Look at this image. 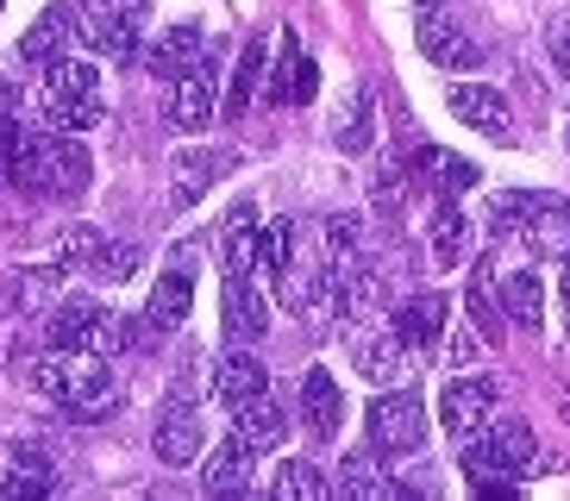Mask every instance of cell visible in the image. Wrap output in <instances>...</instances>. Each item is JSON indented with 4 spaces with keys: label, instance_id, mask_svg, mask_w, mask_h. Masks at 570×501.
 Returning <instances> with one entry per match:
<instances>
[{
    "label": "cell",
    "instance_id": "b9f144b4",
    "mask_svg": "<svg viewBox=\"0 0 570 501\" xmlns=\"http://www.w3.org/2000/svg\"><path fill=\"white\" fill-rule=\"evenodd\" d=\"M357 238H364L357 214H333V219H326V264H333V257H352V250H364Z\"/></svg>",
    "mask_w": 570,
    "mask_h": 501
},
{
    "label": "cell",
    "instance_id": "484cf974",
    "mask_svg": "<svg viewBox=\"0 0 570 501\" xmlns=\"http://www.w3.org/2000/svg\"><path fill=\"white\" fill-rule=\"evenodd\" d=\"M283 301H288V314L295 320H307V326H326V320H338V301H333V269L326 276H295L288 269L283 283Z\"/></svg>",
    "mask_w": 570,
    "mask_h": 501
},
{
    "label": "cell",
    "instance_id": "f546056e",
    "mask_svg": "<svg viewBox=\"0 0 570 501\" xmlns=\"http://www.w3.org/2000/svg\"><path fill=\"white\" fill-rule=\"evenodd\" d=\"M470 320L483 326V338H489V345L502 338L508 307H502V276H495V264H489V257H483L476 269H470Z\"/></svg>",
    "mask_w": 570,
    "mask_h": 501
},
{
    "label": "cell",
    "instance_id": "30bf717a",
    "mask_svg": "<svg viewBox=\"0 0 570 501\" xmlns=\"http://www.w3.org/2000/svg\"><path fill=\"white\" fill-rule=\"evenodd\" d=\"M333 489H338V495H352V501H407V495H414L407 483H395V477H389V458L376 445L345 451V458H338Z\"/></svg>",
    "mask_w": 570,
    "mask_h": 501
},
{
    "label": "cell",
    "instance_id": "d590c367",
    "mask_svg": "<svg viewBox=\"0 0 570 501\" xmlns=\"http://www.w3.org/2000/svg\"><path fill=\"white\" fill-rule=\"evenodd\" d=\"M264 57L269 50L264 45H245L238 50V69H233V82H226V95H219V114H245V107H252L257 100V82H264Z\"/></svg>",
    "mask_w": 570,
    "mask_h": 501
},
{
    "label": "cell",
    "instance_id": "1f68e13d",
    "mask_svg": "<svg viewBox=\"0 0 570 501\" xmlns=\"http://www.w3.org/2000/svg\"><path fill=\"white\" fill-rule=\"evenodd\" d=\"M95 320H101V301H57V314H51V345L57 351H88V338H95Z\"/></svg>",
    "mask_w": 570,
    "mask_h": 501
},
{
    "label": "cell",
    "instance_id": "7402d4cb",
    "mask_svg": "<svg viewBox=\"0 0 570 501\" xmlns=\"http://www.w3.org/2000/svg\"><path fill=\"white\" fill-rule=\"evenodd\" d=\"M302 420L314 439H338V426H345V395H338L333 370H307L302 376Z\"/></svg>",
    "mask_w": 570,
    "mask_h": 501
},
{
    "label": "cell",
    "instance_id": "5b68a950",
    "mask_svg": "<svg viewBox=\"0 0 570 501\" xmlns=\"http://www.w3.org/2000/svg\"><path fill=\"white\" fill-rule=\"evenodd\" d=\"M364 426H370V445L383 451L389 464H395V458H420V451H426V401L407 395V383L383 389V395L370 401Z\"/></svg>",
    "mask_w": 570,
    "mask_h": 501
},
{
    "label": "cell",
    "instance_id": "60d3db41",
    "mask_svg": "<svg viewBox=\"0 0 570 501\" xmlns=\"http://www.w3.org/2000/svg\"><path fill=\"white\" fill-rule=\"evenodd\" d=\"M138 269V238H107L101 257H95V276L101 283H119V276H132Z\"/></svg>",
    "mask_w": 570,
    "mask_h": 501
},
{
    "label": "cell",
    "instance_id": "d6a6232c",
    "mask_svg": "<svg viewBox=\"0 0 570 501\" xmlns=\"http://www.w3.org/2000/svg\"><path fill=\"white\" fill-rule=\"evenodd\" d=\"M533 200L539 195H527V188H502V195L489 200V238H495V245H527Z\"/></svg>",
    "mask_w": 570,
    "mask_h": 501
},
{
    "label": "cell",
    "instance_id": "bcb514c9",
    "mask_svg": "<svg viewBox=\"0 0 570 501\" xmlns=\"http://www.w3.org/2000/svg\"><path fill=\"white\" fill-rule=\"evenodd\" d=\"M552 63L564 69V82H570V26H558V32H552Z\"/></svg>",
    "mask_w": 570,
    "mask_h": 501
},
{
    "label": "cell",
    "instance_id": "4dcf8cb0",
    "mask_svg": "<svg viewBox=\"0 0 570 501\" xmlns=\"http://www.w3.org/2000/svg\"><path fill=\"white\" fill-rule=\"evenodd\" d=\"M233 426L245 439H252L257 451H269V445H283V426H288V414H283V401L269 395H257V401H245V407H233Z\"/></svg>",
    "mask_w": 570,
    "mask_h": 501
},
{
    "label": "cell",
    "instance_id": "7bdbcfd3",
    "mask_svg": "<svg viewBox=\"0 0 570 501\" xmlns=\"http://www.w3.org/2000/svg\"><path fill=\"white\" fill-rule=\"evenodd\" d=\"M476 357H483V326H452V333H445V364L470 370Z\"/></svg>",
    "mask_w": 570,
    "mask_h": 501
},
{
    "label": "cell",
    "instance_id": "d6986e66",
    "mask_svg": "<svg viewBox=\"0 0 570 501\" xmlns=\"http://www.w3.org/2000/svg\"><path fill=\"white\" fill-rule=\"evenodd\" d=\"M257 245H264V233H257V200H238L233 214H226V226H219V269L226 276H252L257 269Z\"/></svg>",
    "mask_w": 570,
    "mask_h": 501
},
{
    "label": "cell",
    "instance_id": "7a4b0ae2",
    "mask_svg": "<svg viewBox=\"0 0 570 501\" xmlns=\"http://www.w3.org/2000/svg\"><path fill=\"white\" fill-rule=\"evenodd\" d=\"M76 132H57V126H26L19 138V164H13V188L32 200H76L95 183V157L88 145H69Z\"/></svg>",
    "mask_w": 570,
    "mask_h": 501
},
{
    "label": "cell",
    "instance_id": "ee69618b",
    "mask_svg": "<svg viewBox=\"0 0 570 501\" xmlns=\"http://www.w3.org/2000/svg\"><path fill=\"white\" fill-rule=\"evenodd\" d=\"M439 195H470L476 188V164H464V157H439Z\"/></svg>",
    "mask_w": 570,
    "mask_h": 501
},
{
    "label": "cell",
    "instance_id": "8992f818",
    "mask_svg": "<svg viewBox=\"0 0 570 501\" xmlns=\"http://www.w3.org/2000/svg\"><path fill=\"white\" fill-rule=\"evenodd\" d=\"M219 114V82H214V50L195 57V63L169 82V100H164V119L176 132H207Z\"/></svg>",
    "mask_w": 570,
    "mask_h": 501
},
{
    "label": "cell",
    "instance_id": "5bb4252c",
    "mask_svg": "<svg viewBox=\"0 0 570 501\" xmlns=\"http://www.w3.org/2000/svg\"><path fill=\"white\" fill-rule=\"evenodd\" d=\"M320 95V63L307 57V45L295 32L276 38V76H269V100L276 107H307Z\"/></svg>",
    "mask_w": 570,
    "mask_h": 501
},
{
    "label": "cell",
    "instance_id": "83f0119b",
    "mask_svg": "<svg viewBox=\"0 0 570 501\" xmlns=\"http://www.w3.org/2000/svg\"><path fill=\"white\" fill-rule=\"evenodd\" d=\"M219 314H226V333L233 338H264V326H269V307H264V295L252 288V276H226Z\"/></svg>",
    "mask_w": 570,
    "mask_h": 501
},
{
    "label": "cell",
    "instance_id": "f1b7e54d",
    "mask_svg": "<svg viewBox=\"0 0 570 501\" xmlns=\"http://www.w3.org/2000/svg\"><path fill=\"white\" fill-rule=\"evenodd\" d=\"M527 245L539 257L564 264L570 257V200H533V219H527Z\"/></svg>",
    "mask_w": 570,
    "mask_h": 501
},
{
    "label": "cell",
    "instance_id": "4316f807",
    "mask_svg": "<svg viewBox=\"0 0 570 501\" xmlns=\"http://www.w3.org/2000/svg\"><path fill=\"white\" fill-rule=\"evenodd\" d=\"M207 50H214V45H207L195 26H169L157 45H145V69H151V76H164V82H176V76H183L195 57H207Z\"/></svg>",
    "mask_w": 570,
    "mask_h": 501
},
{
    "label": "cell",
    "instance_id": "9c48e42d",
    "mask_svg": "<svg viewBox=\"0 0 570 501\" xmlns=\"http://www.w3.org/2000/svg\"><path fill=\"white\" fill-rule=\"evenodd\" d=\"M495 401H502V389L489 383V376H452V383L439 389V426H445V439H470L489 420Z\"/></svg>",
    "mask_w": 570,
    "mask_h": 501
},
{
    "label": "cell",
    "instance_id": "d4e9b609",
    "mask_svg": "<svg viewBox=\"0 0 570 501\" xmlns=\"http://www.w3.org/2000/svg\"><path fill=\"white\" fill-rule=\"evenodd\" d=\"M264 389H269V376L252 351H226L214 364V401H226V407H245V401H257Z\"/></svg>",
    "mask_w": 570,
    "mask_h": 501
},
{
    "label": "cell",
    "instance_id": "603a6c76",
    "mask_svg": "<svg viewBox=\"0 0 570 501\" xmlns=\"http://www.w3.org/2000/svg\"><path fill=\"white\" fill-rule=\"evenodd\" d=\"M426 257H433V269H458L470 257V219H464V207H458L452 195L433 207V226H426Z\"/></svg>",
    "mask_w": 570,
    "mask_h": 501
},
{
    "label": "cell",
    "instance_id": "52a82bcc",
    "mask_svg": "<svg viewBox=\"0 0 570 501\" xmlns=\"http://www.w3.org/2000/svg\"><path fill=\"white\" fill-rule=\"evenodd\" d=\"M352 364H357V376H364V383L402 389V383H414L420 351L407 345V338H395V333H364V338L352 345Z\"/></svg>",
    "mask_w": 570,
    "mask_h": 501
},
{
    "label": "cell",
    "instance_id": "4fadbf2b",
    "mask_svg": "<svg viewBox=\"0 0 570 501\" xmlns=\"http://www.w3.org/2000/svg\"><path fill=\"white\" fill-rule=\"evenodd\" d=\"M151 451H157V464H164V470H188L195 458H202V414H195L183 395L169 401L164 414H157Z\"/></svg>",
    "mask_w": 570,
    "mask_h": 501
},
{
    "label": "cell",
    "instance_id": "e575fe53",
    "mask_svg": "<svg viewBox=\"0 0 570 501\" xmlns=\"http://www.w3.org/2000/svg\"><path fill=\"white\" fill-rule=\"evenodd\" d=\"M276 495L283 501H333L338 489H333V477L320 464H307V458H288L283 470H276Z\"/></svg>",
    "mask_w": 570,
    "mask_h": 501
},
{
    "label": "cell",
    "instance_id": "f6af8a7d",
    "mask_svg": "<svg viewBox=\"0 0 570 501\" xmlns=\"http://www.w3.org/2000/svg\"><path fill=\"white\" fill-rule=\"evenodd\" d=\"M19 138H26V126H19L13 114H0V188H13V164H19Z\"/></svg>",
    "mask_w": 570,
    "mask_h": 501
},
{
    "label": "cell",
    "instance_id": "f35d334b",
    "mask_svg": "<svg viewBox=\"0 0 570 501\" xmlns=\"http://www.w3.org/2000/svg\"><path fill=\"white\" fill-rule=\"evenodd\" d=\"M257 264H264V276H269V283H283V276H288V264H295V219H276V226H264Z\"/></svg>",
    "mask_w": 570,
    "mask_h": 501
},
{
    "label": "cell",
    "instance_id": "9a60e30c",
    "mask_svg": "<svg viewBox=\"0 0 570 501\" xmlns=\"http://www.w3.org/2000/svg\"><path fill=\"white\" fill-rule=\"evenodd\" d=\"M445 107H452V119H464L470 132L514 138V107H508V95H495V88H483V82H458L452 95H445Z\"/></svg>",
    "mask_w": 570,
    "mask_h": 501
},
{
    "label": "cell",
    "instance_id": "8fae6325",
    "mask_svg": "<svg viewBox=\"0 0 570 501\" xmlns=\"http://www.w3.org/2000/svg\"><path fill=\"white\" fill-rule=\"evenodd\" d=\"M188 307H195V264L176 250L169 269L151 283V301H145V333H176V326H188Z\"/></svg>",
    "mask_w": 570,
    "mask_h": 501
},
{
    "label": "cell",
    "instance_id": "ac0fdd59",
    "mask_svg": "<svg viewBox=\"0 0 570 501\" xmlns=\"http://www.w3.org/2000/svg\"><path fill=\"white\" fill-rule=\"evenodd\" d=\"M38 119L57 126V132H95L101 126V88H38Z\"/></svg>",
    "mask_w": 570,
    "mask_h": 501
},
{
    "label": "cell",
    "instance_id": "277c9868",
    "mask_svg": "<svg viewBox=\"0 0 570 501\" xmlns=\"http://www.w3.org/2000/svg\"><path fill=\"white\" fill-rule=\"evenodd\" d=\"M151 26V0H76V45H88V57L101 63H138Z\"/></svg>",
    "mask_w": 570,
    "mask_h": 501
},
{
    "label": "cell",
    "instance_id": "6da1fadb",
    "mask_svg": "<svg viewBox=\"0 0 570 501\" xmlns=\"http://www.w3.org/2000/svg\"><path fill=\"white\" fill-rule=\"evenodd\" d=\"M26 383L38 395H51L63 414L76 420H101L119 407V389H114V370H107V351H45L38 364H26Z\"/></svg>",
    "mask_w": 570,
    "mask_h": 501
},
{
    "label": "cell",
    "instance_id": "cb8c5ba5",
    "mask_svg": "<svg viewBox=\"0 0 570 501\" xmlns=\"http://www.w3.org/2000/svg\"><path fill=\"white\" fill-rule=\"evenodd\" d=\"M333 145L345 150V157H364V150L376 145V95H370V88H352V95L338 100Z\"/></svg>",
    "mask_w": 570,
    "mask_h": 501
},
{
    "label": "cell",
    "instance_id": "2e32d148",
    "mask_svg": "<svg viewBox=\"0 0 570 501\" xmlns=\"http://www.w3.org/2000/svg\"><path fill=\"white\" fill-rule=\"evenodd\" d=\"M257 458H264V451H257L252 439L233 426V439H226V445H219L214 458L202 464V495H245V489H252Z\"/></svg>",
    "mask_w": 570,
    "mask_h": 501
},
{
    "label": "cell",
    "instance_id": "44dd1931",
    "mask_svg": "<svg viewBox=\"0 0 570 501\" xmlns=\"http://www.w3.org/2000/svg\"><path fill=\"white\" fill-rule=\"evenodd\" d=\"M51 458L45 445H13L7 464H0V501H32V495H51Z\"/></svg>",
    "mask_w": 570,
    "mask_h": 501
},
{
    "label": "cell",
    "instance_id": "c3c4849f",
    "mask_svg": "<svg viewBox=\"0 0 570 501\" xmlns=\"http://www.w3.org/2000/svg\"><path fill=\"white\" fill-rule=\"evenodd\" d=\"M414 7H445V0H414Z\"/></svg>",
    "mask_w": 570,
    "mask_h": 501
},
{
    "label": "cell",
    "instance_id": "3957f363",
    "mask_svg": "<svg viewBox=\"0 0 570 501\" xmlns=\"http://www.w3.org/2000/svg\"><path fill=\"white\" fill-rule=\"evenodd\" d=\"M527 470H533V433H527V420H502V426H489L483 439L464 445V477L489 501H520V477Z\"/></svg>",
    "mask_w": 570,
    "mask_h": 501
},
{
    "label": "cell",
    "instance_id": "7dc6e473",
    "mask_svg": "<svg viewBox=\"0 0 570 501\" xmlns=\"http://www.w3.org/2000/svg\"><path fill=\"white\" fill-rule=\"evenodd\" d=\"M564 320H570V257H564Z\"/></svg>",
    "mask_w": 570,
    "mask_h": 501
},
{
    "label": "cell",
    "instance_id": "ab89813d",
    "mask_svg": "<svg viewBox=\"0 0 570 501\" xmlns=\"http://www.w3.org/2000/svg\"><path fill=\"white\" fill-rule=\"evenodd\" d=\"M57 269H63V264L19 269V276H13V288H19V307H57Z\"/></svg>",
    "mask_w": 570,
    "mask_h": 501
},
{
    "label": "cell",
    "instance_id": "e0dca14e",
    "mask_svg": "<svg viewBox=\"0 0 570 501\" xmlns=\"http://www.w3.org/2000/svg\"><path fill=\"white\" fill-rule=\"evenodd\" d=\"M63 45H76V0H57V7H45V13L26 26V38H19V57L32 69L57 63L63 57Z\"/></svg>",
    "mask_w": 570,
    "mask_h": 501
},
{
    "label": "cell",
    "instance_id": "7c38bea8",
    "mask_svg": "<svg viewBox=\"0 0 570 501\" xmlns=\"http://www.w3.org/2000/svg\"><path fill=\"white\" fill-rule=\"evenodd\" d=\"M414 45H420V57H426L433 69H476V63H483V45H476V38H470L464 26L439 19L433 7H420Z\"/></svg>",
    "mask_w": 570,
    "mask_h": 501
},
{
    "label": "cell",
    "instance_id": "8d00e7d4",
    "mask_svg": "<svg viewBox=\"0 0 570 501\" xmlns=\"http://www.w3.org/2000/svg\"><path fill=\"white\" fill-rule=\"evenodd\" d=\"M407 188H414V164H407V157H383V164H376V183H370L376 214H402Z\"/></svg>",
    "mask_w": 570,
    "mask_h": 501
},
{
    "label": "cell",
    "instance_id": "836d02e7",
    "mask_svg": "<svg viewBox=\"0 0 570 501\" xmlns=\"http://www.w3.org/2000/svg\"><path fill=\"white\" fill-rule=\"evenodd\" d=\"M502 307L520 333H539V314H546V288H539V269H514L502 276Z\"/></svg>",
    "mask_w": 570,
    "mask_h": 501
},
{
    "label": "cell",
    "instance_id": "ffe728a7",
    "mask_svg": "<svg viewBox=\"0 0 570 501\" xmlns=\"http://www.w3.org/2000/svg\"><path fill=\"white\" fill-rule=\"evenodd\" d=\"M233 169V150H202L188 145L183 157H176V169H169V195H176V207H195V200L207 195V188L219 183Z\"/></svg>",
    "mask_w": 570,
    "mask_h": 501
},
{
    "label": "cell",
    "instance_id": "74e56055",
    "mask_svg": "<svg viewBox=\"0 0 570 501\" xmlns=\"http://www.w3.org/2000/svg\"><path fill=\"white\" fill-rule=\"evenodd\" d=\"M101 245H107L101 226H63V233H57V264L63 269H95Z\"/></svg>",
    "mask_w": 570,
    "mask_h": 501
},
{
    "label": "cell",
    "instance_id": "ba28073f",
    "mask_svg": "<svg viewBox=\"0 0 570 501\" xmlns=\"http://www.w3.org/2000/svg\"><path fill=\"white\" fill-rule=\"evenodd\" d=\"M389 333L407 338V345L420 351V357H439V338L452 333V301L445 295H407L402 307H389Z\"/></svg>",
    "mask_w": 570,
    "mask_h": 501
}]
</instances>
